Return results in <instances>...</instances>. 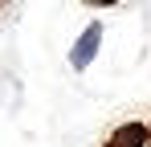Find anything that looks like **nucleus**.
Returning a JSON list of instances; mask_svg holds the SVG:
<instances>
[{"label": "nucleus", "instance_id": "obj_1", "mask_svg": "<svg viewBox=\"0 0 151 147\" xmlns=\"http://www.w3.org/2000/svg\"><path fill=\"white\" fill-rule=\"evenodd\" d=\"M98 41H102V24H86V33L78 37L74 53H70V61H74V70H86V66L94 61V53H98Z\"/></svg>", "mask_w": 151, "mask_h": 147}, {"label": "nucleus", "instance_id": "obj_2", "mask_svg": "<svg viewBox=\"0 0 151 147\" xmlns=\"http://www.w3.org/2000/svg\"><path fill=\"white\" fill-rule=\"evenodd\" d=\"M110 143L114 147H147V127H143V122H123Z\"/></svg>", "mask_w": 151, "mask_h": 147}, {"label": "nucleus", "instance_id": "obj_3", "mask_svg": "<svg viewBox=\"0 0 151 147\" xmlns=\"http://www.w3.org/2000/svg\"><path fill=\"white\" fill-rule=\"evenodd\" d=\"M86 4H114V0H86Z\"/></svg>", "mask_w": 151, "mask_h": 147}, {"label": "nucleus", "instance_id": "obj_4", "mask_svg": "<svg viewBox=\"0 0 151 147\" xmlns=\"http://www.w3.org/2000/svg\"><path fill=\"white\" fill-rule=\"evenodd\" d=\"M147 147H151V122H147Z\"/></svg>", "mask_w": 151, "mask_h": 147}, {"label": "nucleus", "instance_id": "obj_5", "mask_svg": "<svg viewBox=\"0 0 151 147\" xmlns=\"http://www.w3.org/2000/svg\"><path fill=\"white\" fill-rule=\"evenodd\" d=\"M106 147H114V143H106Z\"/></svg>", "mask_w": 151, "mask_h": 147}]
</instances>
